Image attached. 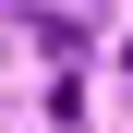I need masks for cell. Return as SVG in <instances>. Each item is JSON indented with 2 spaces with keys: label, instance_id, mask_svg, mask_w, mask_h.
Segmentation results:
<instances>
[{
  "label": "cell",
  "instance_id": "1",
  "mask_svg": "<svg viewBox=\"0 0 133 133\" xmlns=\"http://www.w3.org/2000/svg\"><path fill=\"white\" fill-rule=\"evenodd\" d=\"M121 85H133V61H121Z\"/></svg>",
  "mask_w": 133,
  "mask_h": 133
}]
</instances>
